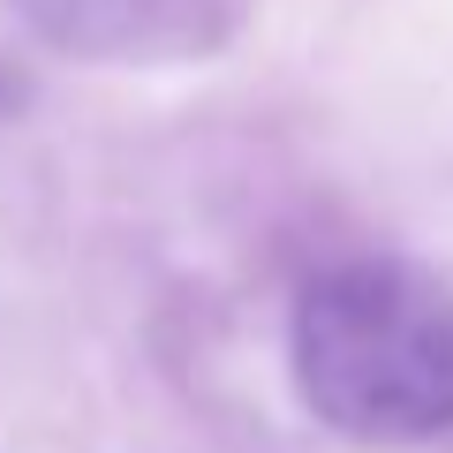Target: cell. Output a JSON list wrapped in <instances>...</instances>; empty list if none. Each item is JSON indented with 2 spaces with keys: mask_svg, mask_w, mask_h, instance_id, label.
I'll use <instances>...</instances> for the list:
<instances>
[{
  "mask_svg": "<svg viewBox=\"0 0 453 453\" xmlns=\"http://www.w3.org/2000/svg\"><path fill=\"white\" fill-rule=\"evenodd\" d=\"M38 46L91 68H189L242 38L250 0H8Z\"/></svg>",
  "mask_w": 453,
  "mask_h": 453,
  "instance_id": "obj_2",
  "label": "cell"
},
{
  "mask_svg": "<svg viewBox=\"0 0 453 453\" xmlns=\"http://www.w3.org/2000/svg\"><path fill=\"white\" fill-rule=\"evenodd\" d=\"M295 386L310 416L363 446L453 431V288L408 257L325 265L295 295Z\"/></svg>",
  "mask_w": 453,
  "mask_h": 453,
  "instance_id": "obj_1",
  "label": "cell"
}]
</instances>
